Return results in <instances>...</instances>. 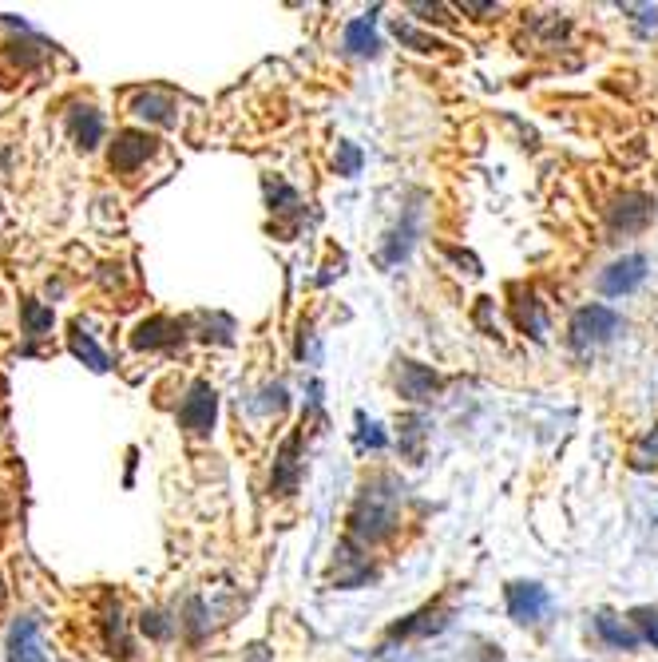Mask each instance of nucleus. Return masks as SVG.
<instances>
[{"mask_svg":"<svg viewBox=\"0 0 658 662\" xmlns=\"http://www.w3.org/2000/svg\"><path fill=\"white\" fill-rule=\"evenodd\" d=\"M401 524L397 512V488L389 476H377L373 484H365V492L357 496L353 512H349V536L361 544H377L385 540L393 528Z\"/></svg>","mask_w":658,"mask_h":662,"instance_id":"f257e3e1","label":"nucleus"},{"mask_svg":"<svg viewBox=\"0 0 658 662\" xmlns=\"http://www.w3.org/2000/svg\"><path fill=\"white\" fill-rule=\"evenodd\" d=\"M215 413H219V393L207 381H195L179 405V425L191 429L195 437H211L215 429Z\"/></svg>","mask_w":658,"mask_h":662,"instance_id":"f03ea898","label":"nucleus"},{"mask_svg":"<svg viewBox=\"0 0 658 662\" xmlns=\"http://www.w3.org/2000/svg\"><path fill=\"white\" fill-rule=\"evenodd\" d=\"M615 330H619V314L615 310H607V306H583V310H575L567 333H571V345L575 349H587V345L607 341Z\"/></svg>","mask_w":658,"mask_h":662,"instance_id":"7ed1b4c3","label":"nucleus"},{"mask_svg":"<svg viewBox=\"0 0 658 662\" xmlns=\"http://www.w3.org/2000/svg\"><path fill=\"white\" fill-rule=\"evenodd\" d=\"M151 155H155V139H151L147 131H119L115 143H111V167H115L119 175L139 171Z\"/></svg>","mask_w":658,"mask_h":662,"instance_id":"20e7f679","label":"nucleus"},{"mask_svg":"<svg viewBox=\"0 0 658 662\" xmlns=\"http://www.w3.org/2000/svg\"><path fill=\"white\" fill-rule=\"evenodd\" d=\"M643 278H647V258H643V254H627V258L611 262V266L599 274V290H603L607 298H619V294H631Z\"/></svg>","mask_w":658,"mask_h":662,"instance_id":"39448f33","label":"nucleus"},{"mask_svg":"<svg viewBox=\"0 0 658 662\" xmlns=\"http://www.w3.org/2000/svg\"><path fill=\"white\" fill-rule=\"evenodd\" d=\"M655 215V199L651 195H639V191H623L619 199H615V207L607 211V219L615 230H623V234H635V230H643L647 222Z\"/></svg>","mask_w":658,"mask_h":662,"instance_id":"423d86ee","label":"nucleus"},{"mask_svg":"<svg viewBox=\"0 0 658 662\" xmlns=\"http://www.w3.org/2000/svg\"><path fill=\"white\" fill-rule=\"evenodd\" d=\"M551 595L540 583H512L508 587V615L516 623H540L548 615Z\"/></svg>","mask_w":658,"mask_h":662,"instance_id":"0eeeda50","label":"nucleus"},{"mask_svg":"<svg viewBox=\"0 0 658 662\" xmlns=\"http://www.w3.org/2000/svg\"><path fill=\"white\" fill-rule=\"evenodd\" d=\"M8 662H48L44 659V647H40L36 615H24L20 623H12V631H8Z\"/></svg>","mask_w":658,"mask_h":662,"instance_id":"6e6552de","label":"nucleus"},{"mask_svg":"<svg viewBox=\"0 0 658 662\" xmlns=\"http://www.w3.org/2000/svg\"><path fill=\"white\" fill-rule=\"evenodd\" d=\"M171 341H183V322H171V318H147V322H139V330L131 333L135 349H159V345H171Z\"/></svg>","mask_w":658,"mask_h":662,"instance_id":"1a4fd4ad","label":"nucleus"},{"mask_svg":"<svg viewBox=\"0 0 658 662\" xmlns=\"http://www.w3.org/2000/svg\"><path fill=\"white\" fill-rule=\"evenodd\" d=\"M401 393L409 397V401H429L433 393H437V373L429 369V365H417V361H401Z\"/></svg>","mask_w":658,"mask_h":662,"instance_id":"9d476101","label":"nucleus"},{"mask_svg":"<svg viewBox=\"0 0 658 662\" xmlns=\"http://www.w3.org/2000/svg\"><path fill=\"white\" fill-rule=\"evenodd\" d=\"M68 127H72V135L84 151H92L104 139V115L96 108H72L68 111Z\"/></svg>","mask_w":658,"mask_h":662,"instance_id":"9b49d317","label":"nucleus"},{"mask_svg":"<svg viewBox=\"0 0 658 662\" xmlns=\"http://www.w3.org/2000/svg\"><path fill=\"white\" fill-rule=\"evenodd\" d=\"M298 472H302V464H298V437H290L286 448L278 452V464H274V492L290 496L298 488Z\"/></svg>","mask_w":658,"mask_h":662,"instance_id":"f8f14e48","label":"nucleus"},{"mask_svg":"<svg viewBox=\"0 0 658 662\" xmlns=\"http://www.w3.org/2000/svg\"><path fill=\"white\" fill-rule=\"evenodd\" d=\"M595 631H599L615 651H635V647L643 643V635H639L635 627H627L623 619H615V615H607V611L595 619Z\"/></svg>","mask_w":658,"mask_h":662,"instance_id":"ddd939ff","label":"nucleus"},{"mask_svg":"<svg viewBox=\"0 0 658 662\" xmlns=\"http://www.w3.org/2000/svg\"><path fill=\"white\" fill-rule=\"evenodd\" d=\"M68 345H72V353H76L80 361H88L96 373H104V369H108V353L92 341V333L84 330V322H76V326H72V341H68Z\"/></svg>","mask_w":658,"mask_h":662,"instance_id":"4468645a","label":"nucleus"},{"mask_svg":"<svg viewBox=\"0 0 658 662\" xmlns=\"http://www.w3.org/2000/svg\"><path fill=\"white\" fill-rule=\"evenodd\" d=\"M345 48L357 56H369L377 48V32H373V16H357L345 24Z\"/></svg>","mask_w":658,"mask_h":662,"instance_id":"2eb2a0df","label":"nucleus"},{"mask_svg":"<svg viewBox=\"0 0 658 662\" xmlns=\"http://www.w3.org/2000/svg\"><path fill=\"white\" fill-rule=\"evenodd\" d=\"M131 111L139 115V119H151V123H171L175 115V104L167 100V96H159V92H143V96H135V104H131Z\"/></svg>","mask_w":658,"mask_h":662,"instance_id":"dca6fc26","label":"nucleus"},{"mask_svg":"<svg viewBox=\"0 0 658 662\" xmlns=\"http://www.w3.org/2000/svg\"><path fill=\"white\" fill-rule=\"evenodd\" d=\"M516 326L524 333H532V337H544L548 333V314H544V306L532 294L524 302H516Z\"/></svg>","mask_w":658,"mask_h":662,"instance_id":"f3484780","label":"nucleus"},{"mask_svg":"<svg viewBox=\"0 0 658 662\" xmlns=\"http://www.w3.org/2000/svg\"><path fill=\"white\" fill-rule=\"evenodd\" d=\"M444 627V611L440 607H425L421 615H413L409 623H397L393 635H429V631H440Z\"/></svg>","mask_w":658,"mask_h":662,"instance_id":"a211bd4d","label":"nucleus"},{"mask_svg":"<svg viewBox=\"0 0 658 662\" xmlns=\"http://www.w3.org/2000/svg\"><path fill=\"white\" fill-rule=\"evenodd\" d=\"M24 330L32 337H40L44 330H52V310L40 302H24Z\"/></svg>","mask_w":658,"mask_h":662,"instance_id":"6ab92c4d","label":"nucleus"},{"mask_svg":"<svg viewBox=\"0 0 658 662\" xmlns=\"http://www.w3.org/2000/svg\"><path fill=\"white\" fill-rule=\"evenodd\" d=\"M143 631H147L151 639H167L175 627H171V623H167L159 611H147V615H143Z\"/></svg>","mask_w":658,"mask_h":662,"instance_id":"aec40b11","label":"nucleus"},{"mask_svg":"<svg viewBox=\"0 0 658 662\" xmlns=\"http://www.w3.org/2000/svg\"><path fill=\"white\" fill-rule=\"evenodd\" d=\"M635 623H639L643 639H651V643L658 647V615L655 611H635Z\"/></svg>","mask_w":658,"mask_h":662,"instance_id":"412c9836","label":"nucleus"},{"mask_svg":"<svg viewBox=\"0 0 658 662\" xmlns=\"http://www.w3.org/2000/svg\"><path fill=\"white\" fill-rule=\"evenodd\" d=\"M345 175H357V167H361V151L353 147V143H341V163H337Z\"/></svg>","mask_w":658,"mask_h":662,"instance_id":"4be33fe9","label":"nucleus"},{"mask_svg":"<svg viewBox=\"0 0 658 662\" xmlns=\"http://www.w3.org/2000/svg\"><path fill=\"white\" fill-rule=\"evenodd\" d=\"M651 456H655V464H658V429L635 448V464H651Z\"/></svg>","mask_w":658,"mask_h":662,"instance_id":"5701e85b","label":"nucleus"},{"mask_svg":"<svg viewBox=\"0 0 658 662\" xmlns=\"http://www.w3.org/2000/svg\"><path fill=\"white\" fill-rule=\"evenodd\" d=\"M0 603H4V591H0Z\"/></svg>","mask_w":658,"mask_h":662,"instance_id":"b1692460","label":"nucleus"}]
</instances>
